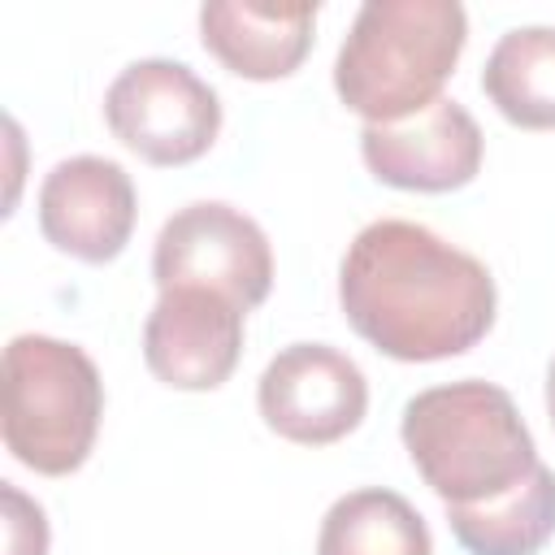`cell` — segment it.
I'll return each mask as SVG.
<instances>
[{
    "label": "cell",
    "mask_w": 555,
    "mask_h": 555,
    "mask_svg": "<svg viewBox=\"0 0 555 555\" xmlns=\"http://www.w3.org/2000/svg\"><path fill=\"white\" fill-rule=\"evenodd\" d=\"M546 416H551V425H555V356H551V364H546Z\"/></svg>",
    "instance_id": "16"
},
{
    "label": "cell",
    "mask_w": 555,
    "mask_h": 555,
    "mask_svg": "<svg viewBox=\"0 0 555 555\" xmlns=\"http://www.w3.org/2000/svg\"><path fill=\"white\" fill-rule=\"evenodd\" d=\"M481 126L460 100H434L425 113L395 126H364L360 156L369 173L399 191H460L481 169Z\"/></svg>",
    "instance_id": "10"
},
{
    "label": "cell",
    "mask_w": 555,
    "mask_h": 555,
    "mask_svg": "<svg viewBox=\"0 0 555 555\" xmlns=\"http://www.w3.org/2000/svg\"><path fill=\"white\" fill-rule=\"evenodd\" d=\"M317 555H434V538L403 494L364 486L330 503Z\"/></svg>",
    "instance_id": "14"
},
{
    "label": "cell",
    "mask_w": 555,
    "mask_h": 555,
    "mask_svg": "<svg viewBox=\"0 0 555 555\" xmlns=\"http://www.w3.org/2000/svg\"><path fill=\"white\" fill-rule=\"evenodd\" d=\"M104 416L95 360L52 334H17L4 347V447L43 477H69L87 464Z\"/></svg>",
    "instance_id": "4"
},
{
    "label": "cell",
    "mask_w": 555,
    "mask_h": 555,
    "mask_svg": "<svg viewBox=\"0 0 555 555\" xmlns=\"http://www.w3.org/2000/svg\"><path fill=\"white\" fill-rule=\"evenodd\" d=\"M134 182L108 156H69L43 173L39 230L56 251L82 264L117 260L134 234Z\"/></svg>",
    "instance_id": "8"
},
{
    "label": "cell",
    "mask_w": 555,
    "mask_h": 555,
    "mask_svg": "<svg viewBox=\"0 0 555 555\" xmlns=\"http://www.w3.org/2000/svg\"><path fill=\"white\" fill-rule=\"evenodd\" d=\"M447 525L468 555H538L555 538V473L538 464L490 503L447 507Z\"/></svg>",
    "instance_id": "12"
},
{
    "label": "cell",
    "mask_w": 555,
    "mask_h": 555,
    "mask_svg": "<svg viewBox=\"0 0 555 555\" xmlns=\"http://www.w3.org/2000/svg\"><path fill=\"white\" fill-rule=\"evenodd\" d=\"M403 451L447 507H473L520 486L542 460L516 399L481 377L429 386L403 403Z\"/></svg>",
    "instance_id": "2"
},
{
    "label": "cell",
    "mask_w": 555,
    "mask_h": 555,
    "mask_svg": "<svg viewBox=\"0 0 555 555\" xmlns=\"http://www.w3.org/2000/svg\"><path fill=\"white\" fill-rule=\"evenodd\" d=\"M317 4L208 0L199 9V43L238 78L273 82L304 65L312 48Z\"/></svg>",
    "instance_id": "11"
},
{
    "label": "cell",
    "mask_w": 555,
    "mask_h": 555,
    "mask_svg": "<svg viewBox=\"0 0 555 555\" xmlns=\"http://www.w3.org/2000/svg\"><path fill=\"white\" fill-rule=\"evenodd\" d=\"M243 308L204 286L160 291L143 321V360L169 390H217L243 356Z\"/></svg>",
    "instance_id": "9"
},
{
    "label": "cell",
    "mask_w": 555,
    "mask_h": 555,
    "mask_svg": "<svg viewBox=\"0 0 555 555\" xmlns=\"http://www.w3.org/2000/svg\"><path fill=\"white\" fill-rule=\"evenodd\" d=\"M104 121L147 165H191L221 130L217 91L182 61H130L104 91Z\"/></svg>",
    "instance_id": "5"
},
{
    "label": "cell",
    "mask_w": 555,
    "mask_h": 555,
    "mask_svg": "<svg viewBox=\"0 0 555 555\" xmlns=\"http://www.w3.org/2000/svg\"><path fill=\"white\" fill-rule=\"evenodd\" d=\"M347 325L390 360L429 364L473 351L499 308L490 269L421 221H369L343 251Z\"/></svg>",
    "instance_id": "1"
},
{
    "label": "cell",
    "mask_w": 555,
    "mask_h": 555,
    "mask_svg": "<svg viewBox=\"0 0 555 555\" xmlns=\"http://www.w3.org/2000/svg\"><path fill=\"white\" fill-rule=\"evenodd\" d=\"M152 278L160 291L204 286L234 299L243 312L260 308L273 286L269 234L234 204L199 199L178 208L152 247Z\"/></svg>",
    "instance_id": "6"
},
{
    "label": "cell",
    "mask_w": 555,
    "mask_h": 555,
    "mask_svg": "<svg viewBox=\"0 0 555 555\" xmlns=\"http://www.w3.org/2000/svg\"><path fill=\"white\" fill-rule=\"evenodd\" d=\"M486 100L520 130H555V30L516 26L499 35L481 69Z\"/></svg>",
    "instance_id": "13"
},
{
    "label": "cell",
    "mask_w": 555,
    "mask_h": 555,
    "mask_svg": "<svg viewBox=\"0 0 555 555\" xmlns=\"http://www.w3.org/2000/svg\"><path fill=\"white\" fill-rule=\"evenodd\" d=\"M468 39L455 0H369L334 61L338 100L364 126H395L442 100Z\"/></svg>",
    "instance_id": "3"
},
{
    "label": "cell",
    "mask_w": 555,
    "mask_h": 555,
    "mask_svg": "<svg viewBox=\"0 0 555 555\" xmlns=\"http://www.w3.org/2000/svg\"><path fill=\"white\" fill-rule=\"evenodd\" d=\"M0 499H4V555H48V520H43V507L35 499H26L13 481L0 486Z\"/></svg>",
    "instance_id": "15"
},
{
    "label": "cell",
    "mask_w": 555,
    "mask_h": 555,
    "mask_svg": "<svg viewBox=\"0 0 555 555\" xmlns=\"http://www.w3.org/2000/svg\"><path fill=\"white\" fill-rule=\"evenodd\" d=\"M256 408L278 438L330 447L364 421L369 382L347 351L330 343H291L264 364Z\"/></svg>",
    "instance_id": "7"
}]
</instances>
